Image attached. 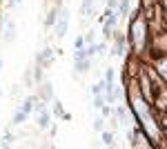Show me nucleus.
<instances>
[{
	"mask_svg": "<svg viewBox=\"0 0 167 149\" xmlns=\"http://www.w3.org/2000/svg\"><path fill=\"white\" fill-rule=\"evenodd\" d=\"M65 31H67V9H62L60 20H58V24H56V34H58L60 38L65 36Z\"/></svg>",
	"mask_w": 167,
	"mask_h": 149,
	"instance_id": "nucleus-1",
	"label": "nucleus"
},
{
	"mask_svg": "<svg viewBox=\"0 0 167 149\" xmlns=\"http://www.w3.org/2000/svg\"><path fill=\"white\" fill-rule=\"evenodd\" d=\"M38 127H42V129H45V127H49V114H47L45 109H42L40 116H38Z\"/></svg>",
	"mask_w": 167,
	"mask_h": 149,
	"instance_id": "nucleus-2",
	"label": "nucleus"
},
{
	"mask_svg": "<svg viewBox=\"0 0 167 149\" xmlns=\"http://www.w3.org/2000/svg\"><path fill=\"white\" fill-rule=\"evenodd\" d=\"M34 103H36V98H27V103L22 105V111H25V114H29V111L34 109Z\"/></svg>",
	"mask_w": 167,
	"mask_h": 149,
	"instance_id": "nucleus-3",
	"label": "nucleus"
},
{
	"mask_svg": "<svg viewBox=\"0 0 167 149\" xmlns=\"http://www.w3.org/2000/svg\"><path fill=\"white\" fill-rule=\"evenodd\" d=\"M89 9H91V0H85L83 7H80V13H83V16H87V13H89Z\"/></svg>",
	"mask_w": 167,
	"mask_h": 149,
	"instance_id": "nucleus-4",
	"label": "nucleus"
},
{
	"mask_svg": "<svg viewBox=\"0 0 167 149\" xmlns=\"http://www.w3.org/2000/svg\"><path fill=\"white\" fill-rule=\"evenodd\" d=\"M42 98H45V100H49V98H51V85H45L42 87Z\"/></svg>",
	"mask_w": 167,
	"mask_h": 149,
	"instance_id": "nucleus-5",
	"label": "nucleus"
},
{
	"mask_svg": "<svg viewBox=\"0 0 167 149\" xmlns=\"http://www.w3.org/2000/svg\"><path fill=\"white\" fill-rule=\"evenodd\" d=\"M16 38V27H13V22H9V31H7V40L11 42Z\"/></svg>",
	"mask_w": 167,
	"mask_h": 149,
	"instance_id": "nucleus-6",
	"label": "nucleus"
},
{
	"mask_svg": "<svg viewBox=\"0 0 167 149\" xmlns=\"http://www.w3.org/2000/svg\"><path fill=\"white\" fill-rule=\"evenodd\" d=\"M103 87H105V82H98V85H94V87H91L94 96H100V93H103Z\"/></svg>",
	"mask_w": 167,
	"mask_h": 149,
	"instance_id": "nucleus-7",
	"label": "nucleus"
},
{
	"mask_svg": "<svg viewBox=\"0 0 167 149\" xmlns=\"http://www.w3.org/2000/svg\"><path fill=\"white\" fill-rule=\"evenodd\" d=\"M76 67H78L80 71H87V67H89V62H87V60L83 58V60H76Z\"/></svg>",
	"mask_w": 167,
	"mask_h": 149,
	"instance_id": "nucleus-8",
	"label": "nucleus"
},
{
	"mask_svg": "<svg viewBox=\"0 0 167 149\" xmlns=\"http://www.w3.org/2000/svg\"><path fill=\"white\" fill-rule=\"evenodd\" d=\"M25 116H27V114H25V111H22V109H20V111L16 114V118H13V122H22V120H25Z\"/></svg>",
	"mask_w": 167,
	"mask_h": 149,
	"instance_id": "nucleus-9",
	"label": "nucleus"
},
{
	"mask_svg": "<svg viewBox=\"0 0 167 149\" xmlns=\"http://www.w3.org/2000/svg\"><path fill=\"white\" fill-rule=\"evenodd\" d=\"M94 105H96V107H105V103H103V96H96V100H94Z\"/></svg>",
	"mask_w": 167,
	"mask_h": 149,
	"instance_id": "nucleus-10",
	"label": "nucleus"
},
{
	"mask_svg": "<svg viewBox=\"0 0 167 149\" xmlns=\"http://www.w3.org/2000/svg\"><path fill=\"white\" fill-rule=\"evenodd\" d=\"M103 138H105V145H111V142H114V140H111V134H105Z\"/></svg>",
	"mask_w": 167,
	"mask_h": 149,
	"instance_id": "nucleus-11",
	"label": "nucleus"
},
{
	"mask_svg": "<svg viewBox=\"0 0 167 149\" xmlns=\"http://www.w3.org/2000/svg\"><path fill=\"white\" fill-rule=\"evenodd\" d=\"M94 127H96V129H98V131H100V129H103V120H100V118H98V120H96V122H94Z\"/></svg>",
	"mask_w": 167,
	"mask_h": 149,
	"instance_id": "nucleus-12",
	"label": "nucleus"
},
{
	"mask_svg": "<svg viewBox=\"0 0 167 149\" xmlns=\"http://www.w3.org/2000/svg\"><path fill=\"white\" fill-rule=\"evenodd\" d=\"M54 109H56V114H62V105H60V103H56V107H54Z\"/></svg>",
	"mask_w": 167,
	"mask_h": 149,
	"instance_id": "nucleus-13",
	"label": "nucleus"
},
{
	"mask_svg": "<svg viewBox=\"0 0 167 149\" xmlns=\"http://www.w3.org/2000/svg\"><path fill=\"white\" fill-rule=\"evenodd\" d=\"M11 3H20V0H11Z\"/></svg>",
	"mask_w": 167,
	"mask_h": 149,
	"instance_id": "nucleus-14",
	"label": "nucleus"
}]
</instances>
